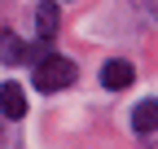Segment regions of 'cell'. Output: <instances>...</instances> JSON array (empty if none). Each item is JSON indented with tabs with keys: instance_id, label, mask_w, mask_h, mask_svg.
Returning <instances> with one entry per match:
<instances>
[{
	"instance_id": "cell-5",
	"label": "cell",
	"mask_w": 158,
	"mask_h": 149,
	"mask_svg": "<svg viewBox=\"0 0 158 149\" xmlns=\"http://www.w3.org/2000/svg\"><path fill=\"white\" fill-rule=\"evenodd\" d=\"M132 127H136V136H149L158 132V101H141L132 110Z\"/></svg>"
},
{
	"instance_id": "cell-3",
	"label": "cell",
	"mask_w": 158,
	"mask_h": 149,
	"mask_svg": "<svg viewBox=\"0 0 158 149\" xmlns=\"http://www.w3.org/2000/svg\"><path fill=\"white\" fill-rule=\"evenodd\" d=\"M0 114H5V119H22L27 114V92L18 88V83H5V88H0Z\"/></svg>"
},
{
	"instance_id": "cell-6",
	"label": "cell",
	"mask_w": 158,
	"mask_h": 149,
	"mask_svg": "<svg viewBox=\"0 0 158 149\" xmlns=\"http://www.w3.org/2000/svg\"><path fill=\"white\" fill-rule=\"evenodd\" d=\"M0 57H5L9 66H18V62H22V57H27V48H22V44H18V40H13V35H9V31H0Z\"/></svg>"
},
{
	"instance_id": "cell-4",
	"label": "cell",
	"mask_w": 158,
	"mask_h": 149,
	"mask_svg": "<svg viewBox=\"0 0 158 149\" xmlns=\"http://www.w3.org/2000/svg\"><path fill=\"white\" fill-rule=\"evenodd\" d=\"M57 22H62V18H57V5H53V0H40V5H35V31H40V40H53Z\"/></svg>"
},
{
	"instance_id": "cell-1",
	"label": "cell",
	"mask_w": 158,
	"mask_h": 149,
	"mask_svg": "<svg viewBox=\"0 0 158 149\" xmlns=\"http://www.w3.org/2000/svg\"><path fill=\"white\" fill-rule=\"evenodd\" d=\"M31 79H35L40 92H62V88L75 83V62H66V57H48V53H44Z\"/></svg>"
},
{
	"instance_id": "cell-2",
	"label": "cell",
	"mask_w": 158,
	"mask_h": 149,
	"mask_svg": "<svg viewBox=\"0 0 158 149\" xmlns=\"http://www.w3.org/2000/svg\"><path fill=\"white\" fill-rule=\"evenodd\" d=\"M132 79H136V66H132V62H123V57H114V62H106V66H101V83H106V88H114V92H118V88H132Z\"/></svg>"
}]
</instances>
